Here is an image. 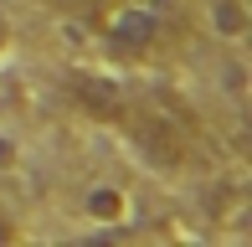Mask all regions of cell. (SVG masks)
Segmentation results:
<instances>
[{
  "instance_id": "6da1fadb",
  "label": "cell",
  "mask_w": 252,
  "mask_h": 247,
  "mask_svg": "<svg viewBox=\"0 0 252 247\" xmlns=\"http://www.w3.org/2000/svg\"><path fill=\"white\" fill-rule=\"evenodd\" d=\"M170 16H175V0H119V5L103 16V41H108L113 57H150L165 41Z\"/></svg>"
},
{
  "instance_id": "7a4b0ae2",
  "label": "cell",
  "mask_w": 252,
  "mask_h": 247,
  "mask_svg": "<svg viewBox=\"0 0 252 247\" xmlns=\"http://www.w3.org/2000/svg\"><path fill=\"white\" fill-rule=\"evenodd\" d=\"M124 129H134V139H139V150L150 154L159 165H180L190 150V124L180 114H170L165 103H150V108H124Z\"/></svg>"
},
{
  "instance_id": "3957f363",
  "label": "cell",
  "mask_w": 252,
  "mask_h": 247,
  "mask_svg": "<svg viewBox=\"0 0 252 247\" xmlns=\"http://www.w3.org/2000/svg\"><path fill=\"white\" fill-rule=\"evenodd\" d=\"M67 88H72L77 108H88L93 119L119 124V119H124V108H129V93H124V83H113V77H103V72H72V77H67Z\"/></svg>"
},
{
  "instance_id": "277c9868",
  "label": "cell",
  "mask_w": 252,
  "mask_h": 247,
  "mask_svg": "<svg viewBox=\"0 0 252 247\" xmlns=\"http://www.w3.org/2000/svg\"><path fill=\"white\" fill-rule=\"evenodd\" d=\"M129 206H134V201H129L124 185H88V196H83V211L98 216V221H119Z\"/></svg>"
},
{
  "instance_id": "5b68a950",
  "label": "cell",
  "mask_w": 252,
  "mask_h": 247,
  "mask_svg": "<svg viewBox=\"0 0 252 247\" xmlns=\"http://www.w3.org/2000/svg\"><path fill=\"white\" fill-rule=\"evenodd\" d=\"M211 26H216V36L242 41L247 36V5L242 0H211Z\"/></svg>"
},
{
  "instance_id": "8992f818",
  "label": "cell",
  "mask_w": 252,
  "mask_h": 247,
  "mask_svg": "<svg viewBox=\"0 0 252 247\" xmlns=\"http://www.w3.org/2000/svg\"><path fill=\"white\" fill-rule=\"evenodd\" d=\"M5 237H16V227H10V221L0 216V242H5Z\"/></svg>"
},
{
  "instance_id": "52a82bcc",
  "label": "cell",
  "mask_w": 252,
  "mask_h": 247,
  "mask_svg": "<svg viewBox=\"0 0 252 247\" xmlns=\"http://www.w3.org/2000/svg\"><path fill=\"white\" fill-rule=\"evenodd\" d=\"M0 41H10V26H5V21H0Z\"/></svg>"
}]
</instances>
